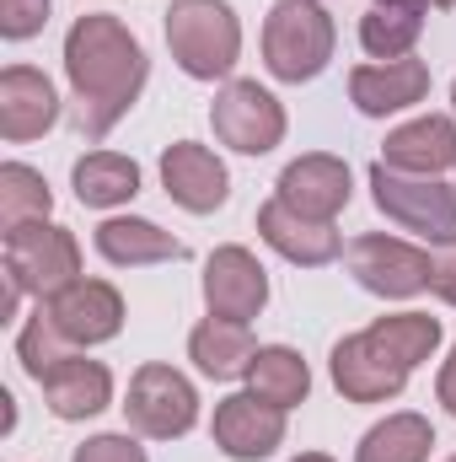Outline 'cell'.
Returning a JSON list of instances; mask_svg holds the SVG:
<instances>
[{
	"label": "cell",
	"instance_id": "6da1fadb",
	"mask_svg": "<svg viewBox=\"0 0 456 462\" xmlns=\"http://www.w3.org/2000/svg\"><path fill=\"white\" fill-rule=\"evenodd\" d=\"M150 60L140 38L118 22L114 11H87L65 32V81L76 97V129L97 145L114 134V124L145 92Z\"/></svg>",
	"mask_w": 456,
	"mask_h": 462
},
{
	"label": "cell",
	"instance_id": "7a4b0ae2",
	"mask_svg": "<svg viewBox=\"0 0 456 462\" xmlns=\"http://www.w3.org/2000/svg\"><path fill=\"white\" fill-rule=\"evenodd\" d=\"M339 27L323 0H279L263 16V65L285 87H306L333 65Z\"/></svg>",
	"mask_w": 456,
	"mask_h": 462
},
{
	"label": "cell",
	"instance_id": "3957f363",
	"mask_svg": "<svg viewBox=\"0 0 456 462\" xmlns=\"http://www.w3.org/2000/svg\"><path fill=\"white\" fill-rule=\"evenodd\" d=\"M167 49L188 81H231L242 60V22L231 0H172L167 5Z\"/></svg>",
	"mask_w": 456,
	"mask_h": 462
},
{
	"label": "cell",
	"instance_id": "277c9868",
	"mask_svg": "<svg viewBox=\"0 0 456 462\" xmlns=\"http://www.w3.org/2000/svg\"><path fill=\"white\" fill-rule=\"evenodd\" d=\"M5 242V280L22 291V296H59L65 285L81 280V242L70 226H54V221H27L16 231H0Z\"/></svg>",
	"mask_w": 456,
	"mask_h": 462
},
{
	"label": "cell",
	"instance_id": "5b68a950",
	"mask_svg": "<svg viewBox=\"0 0 456 462\" xmlns=\"http://www.w3.org/2000/svg\"><path fill=\"white\" fill-rule=\"evenodd\" d=\"M370 199L397 231H414L424 242H456V183L446 178H414L392 172L387 162H370Z\"/></svg>",
	"mask_w": 456,
	"mask_h": 462
},
{
	"label": "cell",
	"instance_id": "8992f818",
	"mask_svg": "<svg viewBox=\"0 0 456 462\" xmlns=\"http://www.w3.org/2000/svg\"><path fill=\"white\" fill-rule=\"evenodd\" d=\"M123 420L134 436L145 441H178L199 425V393L194 382L167 365V360H145L129 376V398H123Z\"/></svg>",
	"mask_w": 456,
	"mask_h": 462
},
{
	"label": "cell",
	"instance_id": "52a82bcc",
	"mask_svg": "<svg viewBox=\"0 0 456 462\" xmlns=\"http://www.w3.org/2000/svg\"><path fill=\"white\" fill-rule=\"evenodd\" d=\"M343 263L354 274L360 291L381 296V301H408L419 291H430V253L403 242V236H387V231H365L343 247Z\"/></svg>",
	"mask_w": 456,
	"mask_h": 462
},
{
	"label": "cell",
	"instance_id": "ba28073f",
	"mask_svg": "<svg viewBox=\"0 0 456 462\" xmlns=\"http://www.w3.org/2000/svg\"><path fill=\"white\" fill-rule=\"evenodd\" d=\"M210 124H215V140L236 156H269L290 129L285 103L258 81H226L210 103Z\"/></svg>",
	"mask_w": 456,
	"mask_h": 462
},
{
	"label": "cell",
	"instance_id": "9c48e42d",
	"mask_svg": "<svg viewBox=\"0 0 456 462\" xmlns=\"http://www.w3.org/2000/svg\"><path fill=\"white\" fill-rule=\"evenodd\" d=\"M205 307L210 318H226V323H252L269 307V269L258 263L252 247L226 242L205 258Z\"/></svg>",
	"mask_w": 456,
	"mask_h": 462
},
{
	"label": "cell",
	"instance_id": "30bf717a",
	"mask_svg": "<svg viewBox=\"0 0 456 462\" xmlns=\"http://www.w3.org/2000/svg\"><path fill=\"white\" fill-rule=\"evenodd\" d=\"M328 376H333V387H339L349 403H392L408 387V365L392 360L387 349L376 345L370 328L365 334H343L339 345H333Z\"/></svg>",
	"mask_w": 456,
	"mask_h": 462
},
{
	"label": "cell",
	"instance_id": "8fae6325",
	"mask_svg": "<svg viewBox=\"0 0 456 462\" xmlns=\"http://www.w3.org/2000/svg\"><path fill=\"white\" fill-rule=\"evenodd\" d=\"M161 189H167V199H172L178 210H188V216H215L231 199V172L210 145H199V140H172V145L161 151Z\"/></svg>",
	"mask_w": 456,
	"mask_h": 462
},
{
	"label": "cell",
	"instance_id": "7c38bea8",
	"mask_svg": "<svg viewBox=\"0 0 456 462\" xmlns=\"http://www.w3.org/2000/svg\"><path fill=\"white\" fill-rule=\"evenodd\" d=\"M354 194V178H349V162L333 151H306L296 156L279 183H274V199L290 205L296 216H312V221H339V210Z\"/></svg>",
	"mask_w": 456,
	"mask_h": 462
},
{
	"label": "cell",
	"instance_id": "4fadbf2b",
	"mask_svg": "<svg viewBox=\"0 0 456 462\" xmlns=\"http://www.w3.org/2000/svg\"><path fill=\"white\" fill-rule=\"evenodd\" d=\"M210 441L226 452L231 462H263L285 447V409L263 403L258 393H231L215 403L210 420Z\"/></svg>",
	"mask_w": 456,
	"mask_h": 462
},
{
	"label": "cell",
	"instance_id": "5bb4252c",
	"mask_svg": "<svg viewBox=\"0 0 456 462\" xmlns=\"http://www.w3.org/2000/svg\"><path fill=\"white\" fill-rule=\"evenodd\" d=\"M38 307L49 312V323L76 349L108 345V339H118V328H123V296H118L108 280H87L81 274L76 285H65L59 296H49Z\"/></svg>",
	"mask_w": 456,
	"mask_h": 462
},
{
	"label": "cell",
	"instance_id": "9a60e30c",
	"mask_svg": "<svg viewBox=\"0 0 456 462\" xmlns=\"http://www.w3.org/2000/svg\"><path fill=\"white\" fill-rule=\"evenodd\" d=\"M430 97V65L424 60H370L349 70V103L365 118H387V114H408Z\"/></svg>",
	"mask_w": 456,
	"mask_h": 462
},
{
	"label": "cell",
	"instance_id": "2e32d148",
	"mask_svg": "<svg viewBox=\"0 0 456 462\" xmlns=\"http://www.w3.org/2000/svg\"><path fill=\"white\" fill-rule=\"evenodd\" d=\"M54 124H59L54 81L32 65H5L0 70V134H5V145L43 140Z\"/></svg>",
	"mask_w": 456,
	"mask_h": 462
},
{
	"label": "cell",
	"instance_id": "e0dca14e",
	"mask_svg": "<svg viewBox=\"0 0 456 462\" xmlns=\"http://www.w3.org/2000/svg\"><path fill=\"white\" fill-rule=\"evenodd\" d=\"M376 162H387L392 172H414V178H446L456 167V118L419 114L397 124Z\"/></svg>",
	"mask_w": 456,
	"mask_h": 462
},
{
	"label": "cell",
	"instance_id": "ac0fdd59",
	"mask_svg": "<svg viewBox=\"0 0 456 462\" xmlns=\"http://www.w3.org/2000/svg\"><path fill=\"white\" fill-rule=\"evenodd\" d=\"M258 236L296 269H323L343 253V236L333 221H312V216H296L290 205L269 199L258 205Z\"/></svg>",
	"mask_w": 456,
	"mask_h": 462
},
{
	"label": "cell",
	"instance_id": "d6986e66",
	"mask_svg": "<svg viewBox=\"0 0 456 462\" xmlns=\"http://www.w3.org/2000/svg\"><path fill=\"white\" fill-rule=\"evenodd\" d=\"M43 403H49V414L54 420H97L108 403H114V371L103 365V360H92V355H65L43 382Z\"/></svg>",
	"mask_w": 456,
	"mask_h": 462
},
{
	"label": "cell",
	"instance_id": "ffe728a7",
	"mask_svg": "<svg viewBox=\"0 0 456 462\" xmlns=\"http://www.w3.org/2000/svg\"><path fill=\"white\" fill-rule=\"evenodd\" d=\"M92 247H97L114 269H150V263H178V258H188V247H183L172 231H161L156 221H145V216H108L103 226L92 231Z\"/></svg>",
	"mask_w": 456,
	"mask_h": 462
},
{
	"label": "cell",
	"instance_id": "44dd1931",
	"mask_svg": "<svg viewBox=\"0 0 456 462\" xmlns=\"http://www.w3.org/2000/svg\"><path fill=\"white\" fill-rule=\"evenodd\" d=\"M258 339H252V323H226V318H205L194 334H188V360L199 376L210 382H236L252 371L258 360Z\"/></svg>",
	"mask_w": 456,
	"mask_h": 462
},
{
	"label": "cell",
	"instance_id": "7402d4cb",
	"mask_svg": "<svg viewBox=\"0 0 456 462\" xmlns=\"http://www.w3.org/2000/svg\"><path fill=\"white\" fill-rule=\"evenodd\" d=\"M430 0H370L360 16V49L370 60H408L424 32Z\"/></svg>",
	"mask_w": 456,
	"mask_h": 462
},
{
	"label": "cell",
	"instance_id": "603a6c76",
	"mask_svg": "<svg viewBox=\"0 0 456 462\" xmlns=\"http://www.w3.org/2000/svg\"><path fill=\"white\" fill-rule=\"evenodd\" d=\"M70 189L87 210H118L140 194V162L123 151H87L70 167Z\"/></svg>",
	"mask_w": 456,
	"mask_h": 462
},
{
	"label": "cell",
	"instance_id": "cb8c5ba5",
	"mask_svg": "<svg viewBox=\"0 0 456 462\" xmlns=\"http://www.w3.org/2000/svg\"><path fill=\"white\" fill-rule=\"evenodd\" d=\"M430 452H435V425L414 409H397L360 436L354 462H430Z\"/></svg>",
	"mask_w": 456,
	"mask_h": 462
},
{
	"label": "cell",
	"instance_id": "d4e9b609",
	"mask_svg": "<svg viewBox=\"0 0 456 462\" xmlns=\"http://www.w3.org/2000/svg\"><path fill=\"white\" fill-rule=\"evenodd\" d=\"M247 393H258L263 403H274V409H296V403H306V393H312V365H306V355L290 345H263L258 349V360H252V371H247Z\"/></svg>",
	"mask_w": 456,
	"mask_h": 462
},
{
	"label": "cell",
	"instance_id": "484cf974",
	"mask_svg": "<svg viewBox=\"0 0 456 462\" xmlns=\"http://www.w3.org/2000/svg\"><path fill=\"white\" fill-rule=\"evenodd\" d=\"M49 210H54V189L43 183V172L27 162H5L0 167V231L49 221Z\"/></svg>",
	"mask_w": 456,
	"mask_h": 462
},
{
	"label": "cell",
	"instance_id": "4316f807",
	"mask_svg": "<svg viewBox=\"0 0 456 462\" xmlns=\"http://www.w3.org/2000/svg\"><path fill=\"white\" fill-rule=\"evenodd\" d=\"M370 339L387 349L392 360H403L414 371V365L435 360V349H441V318H430V312H392V318L370 323Z\"/></svg>",
	"mask_w": 456,
	"mask_h": 462
},
{
	"label": "cell",
	"instance_id": "83f0119b",
	"mask_svg": "<svg viewBox=\"0 0 456 462\" xmlns=\"http://www.w3.org/2000/svg\"><path fill=\"white\" fill-rule=\"evenodd\" d=\"M65 355H76V345H70V339L49 323V312L38 307V312L22 323V334H16V360H22V371H27L32 382H43Z\"/></svg>",
	"mask_w": 456,
	"mask_h": 462
},
{
	"label": "cell",
	"instance_id": "f1b7e54d",
	"mask_svg": "<svg viewBox=\"0 0 456 462\" xmlns=\"http://www.w3.org/2000/svg\"><path fill=\"white\" fill-rule=\"evenodd\" d=\"M70 462H150V457H145V447L129 430H103V436H87L70 452Z\"/></svg>",
	"mask_w": 456,
	"mask_h": 462
},
{
	"label": "cell",
	"instance_id": "f546056e",
	"mask_svg": "<svg viewBox=\"0 0 456 462\" xmlns=\"http://www.w3.org/2000/svg\"><path fill=\"white\" fill-rule=\"evenodd\" d=\"M49 27V0H0V38L22 43Z\"/></svg>",
	"mask_w": 456,
	"mask_h": 462
},
{
	"label": "cell",
	"instance_id": "4dcf8cb0",
	"mask_svg": "<svg viewBox=\"0 0 456 462\" xmlns=\"http://www.w3.org/2000/svg\"><path fill=\"white\" fill-rule=\"evenodd\" d=\"M430 291L456 307V242H441V253H435V263H430Z\"/></svg>",
	"mask_w": 456,
	"mask_h": 462
},
{
	"label": "cell",
	"instance_id": "1f68e13d",
	"mask_svg": "<svg viewBox=\"0 0 456 462\" xmlns=\"http://www.w3.org/2000/svg\"><path fill=\"white\" fill-rule=\"evenodd\" d=\"M435 398H441V409L456 420V345L446 355V365H441V376H435Z\"/></svg>",
	"mask_w": 456,
	"mask_h": 462
},
{
	"label": "cell",
	"instance_id": "d6a6232c",
	"mask_svg": "<svg viewBox=\"0 0 456 462\" xmlns=\"http://www.w3.org/2000/svg\"><path fill=\"white\" fill-rule=\"evenodd\" d=\"M290 462H333L328 452H301V457H290Z\"/></svg>",
	"mask_w": 456,
	"mask_h": 462
},
{
	"label": "cell",
	"instance_id": "836d02e7",
	"mask_svg": "<svg viewBox=\"0 0 456 462\" xmlns=\"http://www.w3.org/2000/svg\"><path fill=\"white\" fill-rule=\"evenodd\" d=\"M430 5H441V11H451V5H456V0H430Z\"/></svg>",
	"mask_w": 456,
	"mask_h": 462
},
{
	"label": "cell",
	"instance_id": "e575fe53",
	"mask_svg": "<svg viewBox=\"0 0 456 462\" xmlns=\"http://www.w3.org/2000/svg\"><path fill=\"white\" fill-rule=\"evenodd\" d=\"M451 108H456V81H451Z\"/></svg>",
	"mask_w": 456,
	"mask_h": 462
},
{
	"label": "cell",
	"instance_id": "d590c367",
	"mask_svg": "<svg viewBox=\"0 0 456 462\" xmlns=\"http://www.w3.org/2000/svg\"><path fill=\"white\" fill-rule=\"evenodd\" d=\"M446 462H456V457H446Z\"/></svg>",
	"mask_w": 456,
	"mask_h": 462
}]
</instances>
